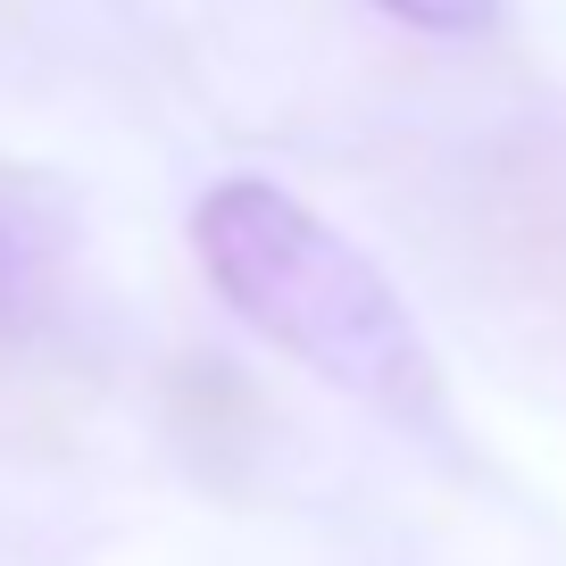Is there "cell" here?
Segmentation results:
<instances>
[{"instance_id":"6da1fadb","label":"cell","mask_w":566,"mask_h":566,"mask_svg":"<svg viewBox=\"0 0 566 566\" xmlns=\"http://www.w3.org/2000/svg\"><path fill=\"white\" fill-rule=\"evenodd\" d=\"M192 259L217 301L325 391L375 408L400 433H450V384L424 325L408 317L384 266L301 192L266 176L209 184L192 209Z\"/></svg>"},{"instance_id":"7a4b0ae2","label":"cell","mask_w":566,"mask_h":566,"mask_svg":"<svg viewBox=\"0 0 566 566\" xmlns=\"http://www.w3.org/2000/svg\"><path fill=\"white\" fill-rule=\"evenodd\" d=\"M375 9L417 25V34H442V42H467V34H483V25L500 18V0H375Z\"/></svg>"},{"instance_id":"3957f363","label":"cell","mask_w":566,"mask_h":566,"mask_svg":"<svg viewBox=\"0 0 566 566\" xmlns=\"http://www.w3.org/2000/svg\"><path fill=\"white\" fill-rule=\"evenodd\" d=\"M25 301H34V266H25L18 233L0 226V325H9V317H25Z\"/></svg>"}]
</instances>
